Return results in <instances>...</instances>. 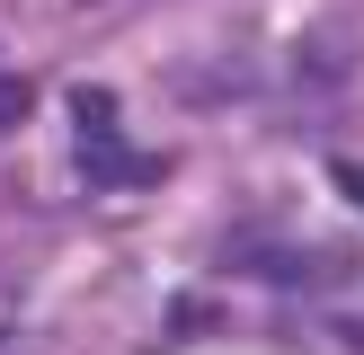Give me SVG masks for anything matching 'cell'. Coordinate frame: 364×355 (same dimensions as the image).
Segmentation results:
<instances>
[{
	"label": "cell",
	"mask_w": 364,
	"mask_h": 355,
	"mask_svg": "<svg viewBox=\"0 0 364 355\" xmlns=\"http://www.w3.org/2000/svg\"><path fill=\"white\" fill-rule=\"evenodd\" d=\"M27 116H36V80L27 71H0V133H18Z\"/></svg>",
	"instance_id": "obj_1"
}]
</instances>
